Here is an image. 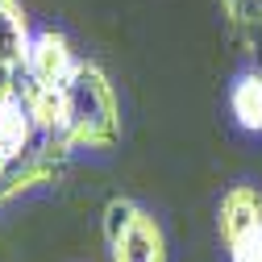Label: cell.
<instances>
[{"instance_id":"8","label":"cell","mask_w":262,"mask_h":262,"mask_svg":"<svg viewBox=\"0 0 262 262\" xmlns=\"http://www.w3.org/2000/svg\"><path fill=\"white\" fill-rule=\"evenodd\" d=\"M221 9L242 54L262 62V0H221Z\"/></svg>"},{"instance_id":"4","label":"cell","mask_w":262,"mask_h":262,"mask_svg":"<svg viewBox=\"0 0 262 262\" xmlns=\"http://www.w3.org/2000/svg\"><path fill=\"white\" fill-rule=\"evenodd\" d=\"M75 67H79V58H75L71 42L62 38L58 29H42V34H34L29 62H25V83H34V88H62L71 79Z\"/></svg>"},{"instance_id":"2","label":"cell","mask_w":262,"mask_h":262,"mask_svg":"<svg viewBox=\"0 0 262 262\" xmlns=\"http://www.w3.org/2000/svg\"><path fill=\"white\" fill-rule=\"evenodd\" d=\"M216 229L229 262H262V191L254 183H233L221 195Z\"/></svg>"},{"instance_id":"7","label":"cell","mask_w":262,"mask_h":262,"mask_svg":"<svg viewBox=\"0 0 262 262\" xmlns=\"http://www.w3.org/2000/svg\"><path fill=\"white\" fill-rule=\"evenodd\" d=\"M21 104L34 121L42 138H62V121H67V104H62V88H34L21 79Z\"/></svg>"},{"instance_id":"1","label":"cell","mask_w":262,"mask_h":262,"mask_svg":"<svg viewBox=\"0 0 262 262\" xmlns=\"http://www.w3.org/2000/svg\"><path fill=\"white\" fill-rule=\"evenodd\" d=\"M62 104H67V121H62L58 142H67L71 150H108L121 142L117 88L100 62L79 58L71 79L62 83Z\"/></svg>"},{"instance_id":"10","label":"cell","mask_w":262,"mask_h":262,"mask_svg":"<svg viewBox=\"0 0 262 262\" xmlns=\"http://www.w3.org/2000/svg\"><path fill=\"white\" fill-rule=\"evenodd\" d=\"M229 113L246 134H262V71H242L229 88Z\"/></svg>"},{"instance_id":"9","label":"cell","mask_w":262,"mask_h":262,"mask_svg":"<svg viewBox=\"0 0 262 262\" xmlns=\"http://www.w3.org/2000/svg\"><path fill=\"white\" fill-rule=\"evenodd\" d=\"M34 134L38 129H34V121H29L21 96L0 104V158L5 162H17V158H25L29 150H34Z\"/></svg>"},{"instance_id":"6","label":"cell","mask_w":262,"mask_h":262,"mask_svg":"<svg viewBox=\"0 0 262 262\" xmlns=\"http://www.w3.org/2000/svg\"><path fill=\"white\" fill-rule=\"evenodd\" d=\"M29 46H34V34H29V17L21 0H0V71L25 75Z\"/></svg>"},{"instance_id":"5","label":"cell","mask_w":262,"mask_h":262,"mask_svg":"<svg viewBox=\"0 0 262 262\" xmlns=\"http://www.w3.org/2000/svg\"><path fill=\"white\" fill-rule=\"evenodd\" d=\"M108 242V258L113 262H167V233L154 212L138 208L121 233L104 237Z\"/></svg>"},{"instance_id":"3","label":"cell","mask_w":262,"mask_h":262,"mask_svg":"<svg viewBox=\"0 0 262 262\" xmlns=\"http://www.w3.org/2000/svg\"><path fill=\"white\" fill-rule=\"evenodd\" d=\"M71 146L67 142H58V138H46L38 150H29L25 158L17 162H5V171H0V208L13 204L17 195H29V191H38L46 183H58L62 171H67V162H71Z\"/></svg>"},{"instance_id":"11","label":"cell","mask_w":262,"mask_h":262,"mask_svg":"<svg viewBox=\"0 0 262 262\" xmlns=\"http://www.w3.org/2000/svg\"><path fill=\"white\" fill-rule=\"evenodd\" d=\"M0 171H5V158H0Z\"/></svg>"}]
</instances>
